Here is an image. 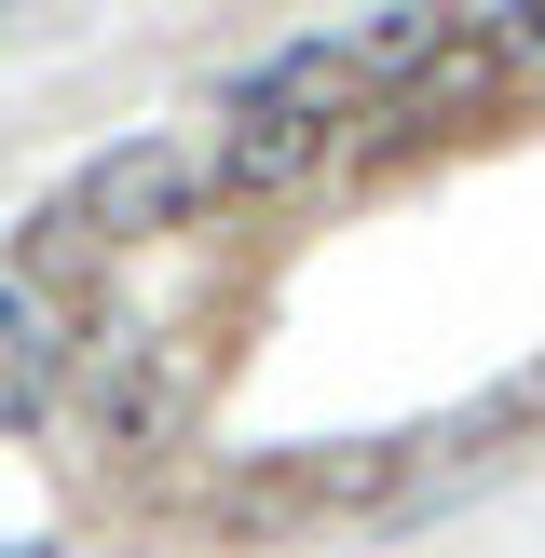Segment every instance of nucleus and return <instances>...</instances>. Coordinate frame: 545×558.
Wrapping results in <instances>:
<instances>
[{
    "mask_svg": "<svg viewBox=\"0 0 545 558\" xmlns=\"http://www.w3.org/2000/svg\"><path fill=\"white\" fill-rule=\"evenodd\" d=\"M82 409H96V436L150 450V436H164V409H178V368H164L150 341H109L96 368H82Z\"/></svg>",
    "mask_w": 545,
    "mask_h": 558,
    "instance_id": "20e7f679",
    "label": "nucleus"
},
{
    "mask_svg": "<svg viewBox=\"0 0 545 558\" xmlns=\"http://www.w3.org/2000/svg\"><path fill=\"white\" fill-rule=\"evenodd\" d=\"M505 423H545V368H532V381H518V396H505Z\"/></svg>",
    "mask_w": 545,
    "mask_h": 558,
    "instance_id": "39448f33",
    "label": "nucleus"
},
{
    "mask_svg": "<svg viewBox=\"0 0 545 558\" xmlns=\"http://www.w3.org/2000/svg\"><path fill=\"white\" fill-rule=\"evenodd\" d=\"M191 205H205V163H191L178 136H109V150L69 178L55 232H82V245H150V232H178Z\"/></svg>",
    "mask_w": 545,
    "mask_h": 558,
    "instance_id": "f257e3e1",
    "label": "nucleus"
},
{
    "mask_svg": "<svg viewBox=\"0 0 545 558\" xmlns=\"http://www.w3.org/2000/svg\"><path fill=\"white\" fill-rule=\"evenodd\" d=\"M314 163H327V136H314V123H259V109H232V136H218L205 191H245V205H272V191H300Z\"/></svg>",
    "mask_w": 545,
    "mask_h": 558,
    "instance_id": "7ed1b4c3",
    "label": "nucleus"
},
{
    "mask_svg": "<svg viewBox=\"0 0 545 558\" xmlns=\"http://www.w3.org/2000/svg\"><path fill=\"white\" fill-rule=\"evenodd\" d=\"M354 96H368V54H354V41H287L232 109H259V123H314V136H327Z\"/></svg>",
    "mask_w": 545,
    "mask_h": 558,
    "instance_id": "f03ea898",
    "label": "nucleus"
}]
</instances>
